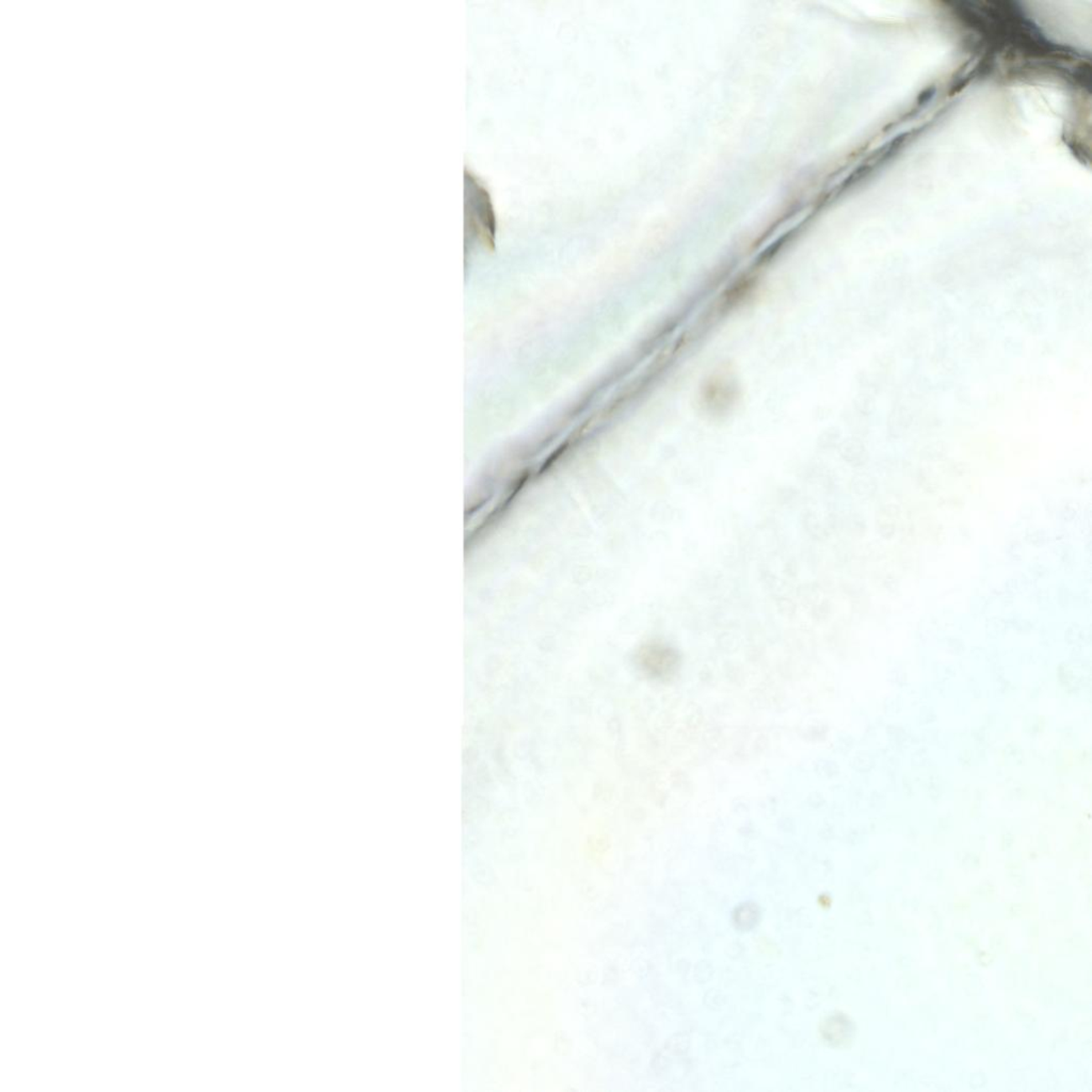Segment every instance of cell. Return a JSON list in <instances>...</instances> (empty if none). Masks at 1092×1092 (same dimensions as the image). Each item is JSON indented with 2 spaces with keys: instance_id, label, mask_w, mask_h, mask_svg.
Returning <instances> with one entry per match:
<instances>
[{
  "instance_id": "1",
  "label": "cell",
  "mask_w": 1092,
  "mask_h": 1092,
  "mask_svg": "<svg viewBox=\"0 0 1092 1092\" xmlns=\"http://www.w3.org/2000/svg\"><path fill=\"white\" fill-rule=\"evenodd\" d=\"M644 665L646 671L656 679H668L679 667V656L667 646H656L650 650Z\"/></svg>"
}]
</instances>
